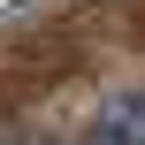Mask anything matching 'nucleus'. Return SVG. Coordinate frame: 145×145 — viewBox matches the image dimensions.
<instances>
[{"mask_svg":"<svg viewBox=\"0 0 145 145\" xmlns=\"http://www.w3.org/2000/svg\"><path fill=\"white\" fill-rule=\"evenodd\" d=\"M76 145H145V92H122V99H107L84 130H76Z\"/></svg>","mask_w":145,"mask_h":145,"instance_id":"nucleus-1","label":"nucleus"}]
</instances>
